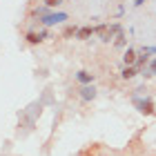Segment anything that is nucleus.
Listing matches in <instances>:
<instances>
[{"mask_svg":"<svg viewBox=\"0 0 156 156\" xmlns=\"http://www.w3.org/2000/svg\"><path fill=\"white\" fill-rule=\"evenodd\" d=\"M154 78H156V72H154Z\"/></svg>","mask_w":156,"mask_h":156,"instance_id":"2eb2a0df","label":"nucleus"},{"mask_svg":"<svg viewBox=\"0 0 156 156\" xmlns=\"http://www.w3.org/2000/svg\"><path fill=\"white\" fill-rule=\"evenodd\" d=\"M67 20H69V13H65V11H49L38 23H40V27H45V29H51V27L62 25V23H67Z\"/></svg>","mask_w":156,"mask_h":156,"instance_id":"7ed1b4c3","label":"nucleus"},{"mask_svg":"<svg viewBox=\"0 0 156 156\" xmlns=\"http://www.w3.org/2000/svg\"><path fill=\"white\" fill-rule=\"evenodd\" d=\"M147 2V0H134V7H143Z\"/></svg>","mask_w":156,"mask_h":156,"instance_id":"4468645a","label":"nucleus"},{"mask_svg":"<svg viewBox=\"0 0 156 156\" xmlns=\"http://www.w3.org/2000/svg\"><path fill=\"white\" fill-rule=\"evenodd\" d=\"M125 45H127V36H125V34H118V36L114 38V47L116 49H127Z\"/></svg>","mask_w":156,"mask_h":156,"instance_id":"9d476101","label":"nucleus"},{"mask_svg":"<svg viewBox=\"0 0 156 156\" xmlns=\"http://www.w3.org/2000/svg\"><path fill=\"white\" fill-rule=\"evenodd\" d=\"M138 51H143V54H147V56H154L156 54V47H150V45H143L138 49Z\"/></svg>","mask_w":156,"mask_h":156,"instance_id":"ddd939ff","label":"nucleus"},{"mask_svg":"<svg viewBox=\"0 0 156 156\" xmlns=\"http://www.w3.org/2000/svg\"><path fill=\"white\" fill-rule=\"evenodd\" d=\"M132 103H134V107H136L143 116H154V114H156V103H154V98H152V96L134 94Z\"/></svg>","mask_w":156,"mask_h":156,"instance_id":"f03ea898","label":"nucleus"},{"mask_svg":"<svg viewBox=\"0 0 156 156\" xmlns=\"http://www.w3.org/2000/svg\"><path fill=\"white\" fill-rule=\"evenodd\" d=\"M78 96H80V101H85V103H91L94 98L98 96V89L94 87V85H85V87H80L78 89Z\"/></svg>","mask_w":156,"mask_h":156,"instance_id":"39448f33","label":"nucleus"},{"mask_svg":"<svg viewBox=\"0 0 156 156\" xmlns=\"http://www.w3.org/2000/svg\"><path fill=\"white\" fill-rule=\"evenodd\" d=\"M136 58H138V49L127 47L123 51V65L125 67H134V65H136Z\"/></svg>","mask_w":156,"mask_h":156,"instance_id":"0eeeda50","label":"nucleus"},{"mask_svg":"<svg viewBox=\"0 0 156 156\" xmlns=\"http://www.w3.org/2000/svg\"><path fill=\"white\" fill-rule=\"evenodd\" d=\"M76 34H78V27L76 25H67L65 31H62V38H72V36L76 38Z\"/></svg>","mask_w":156,"mask_h":156,"instance_id":"9b49d317","label":"nucleus"},{"mask_svg":"<svg viewBox=\"0 0 156 156\" xmlns=\"http://www.w3.org/2000/svg\"><path fill=\"white\" fill-rule=\"evenodd\" d=\"M91 36H96V27H91V25H83V27H78L76 40H89Z\"/></svg>","mask_w":156,"mask_h":156,"instance_id":"6e6552de","label":"nucleus"},{"mask_svg":"<svg viewBox=\"0 0 156 156\" xmlns=\"http://www.w3.org/2000/svg\"><path fill=\"white\" fill-rule=\"evenodd\" d=\"M136 76H138L136 67H123L120 69V78H123V80H132V78H136Z\"/></svg>","mask_w":156,"mask_h":156,"instance_id":"1a4fd4ad","label":"nucleus"},{"mask_svg":"<svg viewBox=\"0 0 156 156\" xmlns=\"http://www.w3.org/2000/svg\"><path fill=\"white\" fill-rule=\"evenodd\" d=\"M45 38H49V29H45V27H42L40 31H27L25 34V40L29 42V45H40Z\"/></svg>","mask_w":156,"mask_h":156,"instance_id":"20e7f679","label":"nucleus"},{"mask_svg":"<svg viewBox=\"0 0 156 156\" xmlns=\"http://www.w3.org/2000/svg\"><path fill=\"white\" fill-rule=\"evenodd\" d=\"M62 2H65V0H42V5H45L47 9H51V11H56Z\"/></svg>","mask_w":156,"mask_h":156,"instance_id":"f8f14e48","label":"nucleus"},{"mask_svg":"<svg viewBox=\"0 0 156 156\" xmlns=\"http://www.w3.org/2000/svg\"><path fill=\"white\" fill-rule=\"evenodd\" d=\"M76 80L80 83L83 87H85V85H94V80H96V74H91L89 69H78V72H76Z\"/></svg>","mask_w":156,"mask_h":156,"instance_id":"423d86ee","label":"nucleus"},{"mask_svg":"<svg viewBox=\"0 0 156 156\" xmlns=\"http://www.w3.org/2000/svg\"><path fill=\"white\" fill-rule=\"evenodd\" d=\"M118 34H123V27H120L118 23H101V25H96V36L101 42H114V38L118 36Z\"/></svg>","mask_w":156,"mask_h":156,"instance_id":"f257e3e1","label":"nucleus"}]
</instances>
